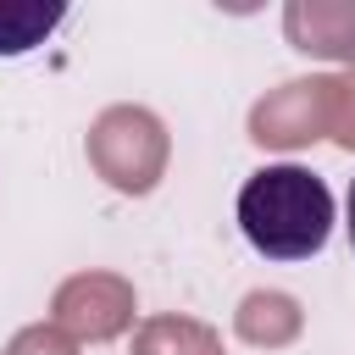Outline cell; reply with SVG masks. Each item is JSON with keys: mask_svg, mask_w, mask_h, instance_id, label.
Wrapping results in <instances>:
<instances>
[{"mask_svg": "<svg viewBox=\"0 0 355 355\" xmlns=\"http://www.w3.org/2000/svg\"><path fill=\"white\" fill-rule=\"evenodd\" d=\"M239 233L266 261H311L333 233V194L305 166H261L239 189Z\"/></svg>", "mask_w": 355, "mask_h": 355, "instance_id": "1", "label": "cell"}, {"mask_svg": "<svg viewBox=\"0 0 355 355\" xmlns=\"http://www.w3.org/2000/svg\"><path fill=\"white\" fill-rule=\"evenodd\" d=\"M67 22V6L44 0H0V55H28Z\"/></svg>", "mask_w": 355, "mask_h": 355, "instance_id": "2", "label": "cell"}, {"mask_svg": "<svg viewBox=\"0 0 355 355\" xmlns=\"http://www.w3.org/2000/svg\"><path fill=\"white\" fill-rule=\"evenodd\" d=\"M349 244H355V178H349Z\"/></svg>", "mask_w": 355, "mask_h": 355, "instance_id": "3", "label": "cell"}]
</instances>
